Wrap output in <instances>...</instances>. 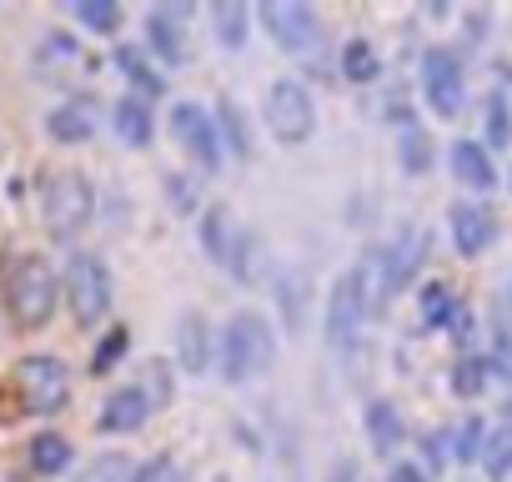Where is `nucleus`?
I'll return each mask as SVG.
<instances>
[{
    "mask_svg": "<svg viewBox=\"0 0 512 482\" xmlns=\"http://www.w3.org/2000/svg\"><path fill=\"white\" fill-rule=\"evenodd\" d=\"M372 307H377V262H352L327 292V342L337 352H352L362 342Z\"/></svg>",
    "mask_w": 512,
    "mask_h": 482,
    "instance_id": "obj_1",
    "label": "nucleus"
},
{
    "mask_svg": "<svg viewBox=\"0 0 512 482\" xmlns=\"http://www.w3.org/2000/svg\"><path fill=\"white\" fill-rule=\"evenodd\" d=\"M272 357H277V337H272V322L262 312H236L216 342V362H221V377L226 382H256L272 372Z\"/></svg>",
    "mask_w": 512,
    "mask_h": 482,
    "instance_id": "obj_2",
    "label": "nucleus"
},
{
    "mask_svg": "<svg viewBox=\"0 0 512 482\" xmlns=\"http://www.w3.org/2000/svg\"><path fill=\"white\" fill-rule=\"evenodd\" d=\"M262 26L292 61H317L322 56V16L307 6V0H262Z\"/></svg>",
    "mask_w": 512,
    "mask_h": 482,
    "instance_id": "obj_3",
    "label": "nucleus"
},
{
    "mask_svg": "<svg viewBox=\"0 0 512 482\" xmlns=\"http://www.w3.org/2000/svg\"><path fill=\"white\" fill-rule=\"evenodd\" d=\"M41 211H46V226H51L56 241H76L81 226H86L91 211H96V186H91L81 171H56V176L46 181Z\"/></svg>",
    "mask_w": 512,
    "mask_h": 482,
    "instance_id": "obj_4",
    "label": "nucleus"
},
{
    "mask_svg": "<svg viewBox=\"0 0 512 482\" xmlns=\"http://www.w3.org/2000/svg\"><path fill=\"white\" fill-rule=\"evenodd\" d=\"M267 126L282 146H302L317 131V101L297 76H277L267 86Z\"/></svg>",
    "mask_w": 512,
    "mask_h": 482,
    "instance_id": "obj_5",
    "label": "nucleus"
},
{
    "mask_svg": "<svg viewBox=\"0 0 512 482\" xmlns=\"http://www.w3.org/2000/svg\"><path fill=\"white\" fill-rule=\"evenodd\" d=\"M56 302H61L56 272L41 257H21L11 267V312H16V322L21 327H46L51 312H56Z\"/></svg>",
    "mask_w": 512,
    "mask_h": 482,
    "instance_id": "obj_6",
    "label": "nucleus"
},
{
    "mask_svg": "<svg viewBox=\"0 0 512 482\" xmlns=\"http://www.w3.org/2000/svg\"><path fill=\"white\" fill-rule=\"evenodd\" d=\"M427 252H432L427 226H407L392 247L377 257V302H387V297H397L402 287H412L417 272H422V262H427Z\"/></svg>",
    "mask_w": 512,
    "mask_h": 482,
    "instance_id": "obj_7",
    "label": "nucleus"
},
{
    "mask_svg": "<svg viewBox=\"0 0 512 482\" xmlns=\"http://www.w3.org/2000/svg\"><path fill=\"white\" fill-rule=\"evenodd\" d=\"M171 136L181 141V151H186L206 176L221 171L226 151H221V136H216V116L201 111V101H176V106H171Z\"/></svg>",
    "mask_w": 512,
    "mask_h": 482,
    "instance_id": "obj_8",
    "label": "nucleus"
},
{
    "mask_svg": "<svg viewBox=\"0 0 512 482\" xmlns=\"http://www.w3.org/2000/svg\"><path fill=\"white\" fill-rule=\"evenodd\" d=\"M66 292H71V312H76L81 327L101 322L111 312V272H106V262L91 257V252H76L71 267H66Z\"/></svg>",
    "mask_w": 512,
    "mask_h": 482,
    "instance_id": "obj_9",
    "label": "nucleus"
},
{
    "mask_svg": "<svg viewBox=\"0 0 512 482\" xmlns=\"http://www.w3.org/2000/svg\"><path fill=\"white\" fill-rule=\"evenodd\" d=\"M422 96H427V106L437 111V116H462V106H467V81H462V61L447 51V46H432L427 56H422Z\"/></svg>",
    "mask_w": 512,
    "mask_h": 482,
    "instance_id": "obj_10",
    "label": "nucleus"
},
{
    "mask_svg": "<svg viewBox=\"0 0 512 482\" xmlns=\"http://www.w3.org/2000/svg\"><path fill=\"white\" fill-rule=\"evenodd\" d=\"M21 397L36 412H61L71 402V372L61 357H26L21 362Z\"/></svg>",
    "mask_w": 512,
    "mask_h": 482,
    "instance_id": "obj_11",
    "label": "nucleus"
},
{
    "mask_svg": "<svg viewBox=\"0 0 512 482\" xmlns=\"http://www.w3.org/2000/svg\"><path fill=\"white\" fill-rule=\"evenodd\" d=\"M447 231H452L457 257H482L492 241H497V216H492V206H482V201H457V206L447 211Z\"/></svg>",
    "mask_w": 512,
    "mask_h": 482,
    "instance_id": "obj_12",
    "label": "nucleus"
},
{
    "mask_svg": "<svg viewBox=\"0 0 512 482\" xmlns=\"http://www.w3.org/2000/svg\"><path fill=\"white\" fill-rule=\"evenodd\" d=\"M176 362H181V372H191V377L211 372L216 342H211V327H206L201 312H181V322H176Z\"/></svg>",
    "mask_w": 512,
    "mask_h": 482,
    "instance_id": "obj_13",
    "label": "nucleus"
},
{
    "mask_svg": "<svg viewBox=\"0 0 512 482\" xmlns=\"http://www.w3.org/2000/svg\"><path fill=\"white\" fill-rule=\"evenodd\" d=\"M46 131H51L61 146L91 141V136H96V101H91V96H71V101H61V106L51 111Z\"/></svg>",
    "mask_w": 512,
    "mask_h": 482,
    "instance_id": "obj_14",
    "label": "nucleus"
},
{
    "mask_svg": "<svg viewBox=\"0 0 512 482\" xmlns=\"http://www.w3.org/2000/svg\"><path fill=\"white\" fill-rule=\"evenodd\" d=\"M111 131H116L121 146H151V136H156L151 106H146L141 96H121V101L111 106Z\"/></svg>",
    "mask_w": 512,
    "mask_h": 482,
    "instance_id": "obj_15",
    "label": "nucleus"
},
{
    "mask_svg": "<svg viewBox=\"0 0 512 482\" xmlns=\"http://www.w3.org/2000/svg\"><path fill=\"white\" fill-rule=\"evenodd\" d=\"M146 417H151V397L141 387H121L101 407V432H136Z\"/></svg>",
    "mask_w": 512,
    "mask_h": 482,
    "instance_id": "obj_16",
    "label": "nucleus"
},
{
    "mask_svg": "<svg viewBox=\"0 0 512 482\" xmlns=\"http://www.w3.org/2000/svg\"><path fill=\"white\" fill-rule=\"evenodd\" d=\"M236 236H241V226H236V216L216 201V206H206L201 211V252L211 257V262H231V247H236Z\"/></svg>",
    "mask_w": 512,
    "mask_h": 482,
    "instance_id": "obj_17",
    "label": "nucleus"
},
{
    "mask_svg": "<svg viewBox=\"0 0 512 482\" xmlns=\"http://www.w3.org/2000/svg\"><path fill=\"white\" fill-rule=\"evenodd\" d=\"M307 297H312L307 277H302L297 267H282V272H277V312H282V322H287L292 337L307 332Z\"/></svg>",
    "mask_w": 512,
    "mask_h": 482,
    "instance_id": "obj_18",
    "label": "nucleus"
},
{
    "mask_svg": "<svg viewBox=\"0 0 512 482\" xmlns=\"http://www.w3.org/2000/svg\"><path fill=\"white\" fill-rule=\"evenodd\" d=\"M367 437H372V452H382V457H392L397 447H402V437H407V422H402V412L387 402V397H377V402H367Z\"/></svg>",
    "mask_w": 512,
    "mask_h": 482,
    "instance_id": "obj_19",
    "label": "nucleus"
},
{
    "mask_svg": "<svg viewBox=\"0 0 512 482\" xmlns=\"http://www.w3.org/2000/svg\"><path fill=\"white\" fill-rule=\"evenodd\" d=\"M452 176L462 186H472V191H487L497 181V166H492V156H487L482 141H457L452 146Z\"/></svg>",
    "mask_w": 512,
    "mask_h": 482,
    "instance_id": "obj_20",
    "label": "nucleus"
},
{
    "mask_svg": "<svg viewBox=\"0 0 512 482\" xmlns=\"http://www.w3.org/2000/svg\"><path fill=\"white\" fill-rule=\"evenodd\" d=\"M226 272H231L241 287H256V282L267 277V247H262V236H256L251 226H241V236H236V247H231Z\"/></svg>",
    "mask_w": 512,
    "mask_h": 482,
    "instance_id": "obj_21",
    "label": "nucleus"
},
{
    "mask_svg": "<svg viewBox=\"0 0 512 482\" xmlns=\"http://www.w3.org/2000/svg\"><path fill=\"white\" fill-rule=\"evenodd\" d=\"M216 136H221V151H231L236 161H251V126H246V111L231 96L216 101Z\"/></svg>",
    "mask_w": 512,
    "mask_h": 482,
    "instance_id": "obj_22",
    "label": "nucleus"
},
{
    "mask_svg": "<svg viewBox=\"0 0 512 482\" xmlns=\"http://www.w3.org/2000/svg\"><path fill=\"white\" fill-rule=\"evenodd\" d=\"M146 51L161 56L166 66H181V61H186V36H181V26L166 21L161 11H151V16H146Z\"/></svg>",
    "mask_w": 512,
    "mask_h": 482,
    "instance_id": "obj_23",
    "label": "nucleus"
},
{
    "mask_svg": "<svg viewBox=\"0 0 512 482\" xmlns=\"http://www.w3.org/2000/svg\"><path fill=\"white\" fill-rule=\"evenodd\" d=\"M211 31H216V41H221L226 51H241V46H246L251 16H246L241 0H216V6H211Z\"/></svg>",
    "mask_w": 512,
    "mask_h": 482,
    "instance_id": "obj_24",
    "label": "nucleus"
},
{
    "mask_svg": "<svg viewBox=\"0 0 512 482\" xmlns=\"http://www.w3.org/2000/svg\"><path fill=\"white\" fill-rule=\"evenodd\" d=\"M432 156H437L432 136H427L422 126H402V136H397V161H402V171H407V176H427V171H432Z\"/></svg>",
    "mask_w": 512,
    "mask_h": 482,
    "instance_id": "obj_25",
    "label": "nucleus"
},
{
    "mask_svg": "<svg viewBox=\"0 0 512 482\" xmlns=\"http://www.w3.org/2000/svg\"><path fill=\"white\" fill-rule=\"evenodd\" d=\"M342 76L357 81V86H367V81L382 76V56H377V46H372L367 36H357V41L342 46Z\"/></svg>",
    "mask_w": 512,
    "mask_h": 482,
    "instance_id": "obj_26",
    "label": "nucleus"
},
{
    "mask_svg": "<svg viewBox=\"0 0 512 482\" xmlns=\"http://www.w3.org/2000/svg\"><path fill=\"white\" fill-rule=\"evenodd\" d=\"M482 472L492 477V482H502L507 472H512V422H502V427H487V442H482Z\"/></svg>",
    "mask_w": 512,
    "mask_h": 482,
    "instance_id": "obj_27",
    "label": "nucleus"
},
{
    "mask_svg": "<svg viewBox=\"0 0 512 482\" xmlns=\"http://www.w3.org/2000/svg\"><path fill=\"white\" fill-rule=\"evenodd\" d=\"M116 66L136 81V91H141V96H161V91H166L161 71H156V66H146V56H141L136 46H116Z\"/></svg>",
    "mask_w": 512,
    "mask_h": 482,
    "instance_id": "obj_28",
    "label": "nucleus"
},
{
    "mask_svg": "<svg viewBox=\"0 0 512 482\" xmlns=\"http://www.w3.org/2000/svg\"><path fill=\"white\" fill-rule=\"evenodd\" d=\"M71 16L86 31H101V36H111L121 26V6H116V0H71Z\"/></svg>",
    "mask_w": 512,
    "mask_h": 482,
    "instance_id": "obj_29",
    "label": "nucleus"
},
{
    "mask_svg": "<svg viewBox=\"0 0 512 482\" xmlns=\"http://www.w3.org/2000/svg\"><path fill=\"white\" fill-rule=\"evenodd\" d=\"M66 462H71V442L61 432H41L31 442V467L36 472H66Z\"/></svg>",
    "mask_w": 512,
    "mask_h": 482,
    "instance_id": "obj_30",
    "label": "nucleus"
},
{
    "mask_svg": "<svg viewBox=\"0 0 512 482\" xmlns=\"http://www.w3.org/2000/svg\"><path fill=\"white\" fill-rule=\"evenodd\" d=\"M457 317H462L457 297H452L442 282H432V287L422 292V322H427V327H452Z\"/></svg>",
    "mask_w": 512,
    "mask_h": 482,
    "instance_id": "obj_31",
    "label": "nucleus"
},
{
    "mask_svg": "<svg viewBox=\"0 0 512 482\" xmlns=\"http://www.w3.org/2000/svg\"><path fill=\"white\" fill-rule=\"evenodd\" d=\"M131 462H126V452H101V457H91L86 467H81V477L76 482H131Z\"/></svg>",
    "mask_w": 512,
    "mask_h": 482,
    "instance_id": "obj_32",
    "label": "nucleus"
},
{
    "mask_svg": "<svg viewBox=\"0 0 512 482\" xmlns=\"http://www.w3.org/2000/svg\"><path fill=\"white\" fill-rule=\"evenodd\" d=\"M126 347H131V332H126V327H111V332L96 342V352H91V372H96V377H106V372L126 357Z\"/></svg>",
    "mask_w": 512,
    "mask_h": 482,
    "instance_id": "obj_33",
    "label": "nucleus"
},
{
    "mask_svg": "<svg viewBox=\"0 0 512 482\" xmlns=\"http://www.w3.org/2000/svg\"><path fill=\"white\" fill-rule=\"evenodd\" d=\"M487 377H492V367H487L482 357H462V362L452 367V392H457V397H477V392L487 387Z\"/></svg>",
    "mask_w": 512,
    "mask_h": 482,
    "instance_id": "obj_34",
    "label": "nucleus"
},
{
    "mask_svg": "<svg viewBox=\"0 0 512 482\" xmlns=\"http://www.w3.org/2000/svg\"><path fill=\"white\" fill-rule=\"evenodd\" d=\"M452 437V457L457 462H477L482 457V442H487V427H482V417H467L457 432H447Z\"/></svg>",
    "mask_w": 512,
    "mask_h": 482,
    "instance_id": "obj_35",
    "label": "nucleus"
},
{
    "mask_svg": "<svg viewBox=\"0 0 512 482\" xmlns=\"http://www.w3.org/2000/svg\"><path fill=\"white\" fill-rule=\"evenodd\" d=\"M141 392L151 397V407H171V397H176V377H171V367H166V362H151Z\"/></svg>",
    "mask_w": 512,
    "mask_h": 482,
    "instance_id": "obj_36",
    "label": "nucleus"
},
{
    "mask_svg": "<svg viewBox=\"0 0 512 482\" xmlns=\"http://www.w3.org/2000/svg\"><path fill=\"white\" fill-rule=\"evenodd\" d=\"M507 141H512V111L502 96H492L487 101V146H507Z\"/></svg>",
    "mask_w": 512,
    "mask_h": 482,
    "instance_id": "obj_37",
    "label": "nucleus"
},
{
    "mask_svg": "<svg viewBox=\"0 0 512 482\" xmlns=\"http://www.w3.org/2000/svg\"><path fill=\"white\" fill-rule=\"evenodd\" d=\"M131 482H186V472H181V462H171V457H151V462H141V467L131 472Z\"/></svg>",
    "mask_w": 512,
    "mask_h": 482,
    "instance_id": "obj_38",
    "label": "nucleus"
},
{
    "mask_svg": "<svg viewBox=\"0 0 512 482\" xmlns=\"http://www.w3.org/2000/svg\"><path fill=\"white\" fill-rule=\"evenodd\" d=\"M492 372L512 377V322H497V342H492Z\"/></svg>",
    "mask_w": 512,
    "mask_h": 482,
    "instance_id": "obj_39",
    "label": "nucleus"
},
{
    "mask_svg": "<svg viewBox=\"0 0 512 482\" xmlns=\"http://www.w3.org/2000/svg\"><path fill=\"white\" fill-rule=\"evenodd\" d=\"M447 457H452V437H447V432H427V437H422V462H427V467H442Z\"/></svg>",
    "mask_w": 512,
    "mask_h": 482,
    "instance_id": "obj_40",
    "label": "nucleus"
},
{
    "mask_svg": "<svg viewBox=\"0 0 512 482\" xmlns=\"http://www.w3.org/2000/svg\"><path fill=\"white\" fill-rule=\"evenodd\" d=\"M166 191H171V206L176 211H196V181L191 176H171Z\"/></svg>",
    "mask_w": 512,
    "mask_h": 482,
    "instance_id": "obj_41",
    "label": "nucleus"
},
{
    "mask_svg": "<svg viewBox=\"0 0 512 482\" xmlns=\"http://www.w3.org/2000/svg\"><path fill=\"white\" fill-rule=\"evenodd\" d=\"M327 482H367V477H362V462L357 457H337L332 472H327Z\"/></svg>",
    "mask_w": 512,
    "mask_h": 482,
    "instance_id": "obj_42",
    "label": "nucleus"
},
{
    "mask_svg": "<svg viewBox=\"0 0 512 482\" xmlns=\"http://www.w3.org/2000/svg\"><path fill=\"white\" fill-rule=\"evenodd\" d=\"M387 482H427V467H422V462H397V467L387 472Z\"/></svg>",
    "mask_w": 512,
    "mask_h": 482,
    "instance_id": "obj_43",
    "label": "nucleus"
},
{
    "mask_svg": "<svg viewBox=\"0 0 512 482\" xmlns=\"http://www.w3.org/2000/svg\"><path fill=\"white\" fill-rule=\"evenodd\" d=\"M507 417H512V402H507Z\"/></svg>",
    "mask_w": 512,
    "mask_h": 482,
    "instance_id": "obj_44",
    "label": "nucleus"
}]
</instances>
